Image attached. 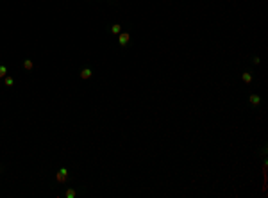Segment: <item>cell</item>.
<instances>
[{"label":"cell","mask_w":268,"mask_h":198,"mask_svg":"<svg viewBox=\"0 0 268 198\" xmlns=\"http://www.w3.org/2000/svg\"><path fill=\"white\" fill-rule=\"evenodd\" d=\"M68 168H59L57 173H56V180H57L59 184H65L66 180H68Z\"/></svg>","instance_id":"cell-1"},{"label":"cell","mask_w":268,"mask_h":198,"mask_svg":"<svg viewBox=\"0 0 268 198\" xmlns=\"http://www.w3.org/2000/svg\"><path fill=\"white\" fill-rule=\"evenodd\" d=\"M129 41H130V34L127 30H122V32L118 34V45H120V47H127Z\"/></svg>","instance_id":"cell-2"},{"label":"cell","mask_w":268,"mask_h":198,"mask_svg":"<svg viewBox=\"0 0 268 198\" xmlns=\"http://www.w3.org/2000/svg\"><path fill=\"white\" fill-rule=\"evenodd\" d=\"M248 102H250L254 107H257L261 104V97H259V95H256V93H252V95L248 97Z\"/></svg>","instance_id":"cell-3"},{"label":"cell","mask_w":268,"mask_h":198,"mask_svg":"<svg viewBox=\"0 0 268 198\" xmlns=\"http://www.w3.org/2000/svg\"><path fill=\"white\" fill-rule=\"evenodd\" d=\"M91 75H93L91 68H82V70H80V79H84V80H86V79H89Z\"/></svg>","instance_id":"cell-4"},{"label":"cell","mask_w":268,"mask_h":198,"mask_svg":"<svg viewBox=\"0 0 268 198\" xmlns=\"http://www.w3.org/2000/svg\"><path fill=\"white\" fill-rule=\"evenodd\" d=\"M23 68H25L27 71H32V68H34V63H32L30 59H25V61H23Z\"/></svg>","instance_id":"cell-5"},{"label":"cell","mask_w":268,"mask_h":198,"mask_svg":"<svg viewBox=\"0 0 268 198\" xmlns=\"http://www.w3.org/2000/svg\"><path fill=\"white\" fill-rule=\"evenodd\" d=\"M241 79H243V82H247V84L252 82V75H250L248 71H243V73H241Z\"/></svg>","instance_id":"cell-6"},{"label":"cell","mask_w":268,"mask_h":198,"mask_svg":"<svg viewBox=\"0 0 268 198\" xmlns=\"http://www.w3.org/2000/svg\"><path fill=\"white\" fill-rule=\"evenodd\" d=\"M111 32H113L115 36H118L120 32H122V25H120V23H115V25L111 27Z\"/></svg>","instance_id":"cell-7"},{"label":"cell","mask_w":268,"mask_h":198,"mask_svg":"<svg viewBox=\"0 0 268 198\" xmlns=\"http://www.w3.org/2000/svg\"><path fill=\"white\" fill-rule=\"evenodd\" d=\"M7 66L6 64H0V79H4V77H7Z\"/></svg>","instance_id":"cell-8"},{"label":"cell","mask_w":268,"mask_h":198,"mask_svg":"<svg viewBox=\"0 0 268 198\" xmlns=\"http://www.w3.org/2000/svg\"><path fill=\"white\" fill-rule=\"evenodd\" d=\"M65 196H66V198H75V196H77V193L73 191L72 187H70V189H66V193H65Z\"/></svg>","instance_id":"cell-9"},{"label":"cell","mask_w":268,"mask_h":198,"mask_svg":"<svg viewBox=\"0 0 268 198\" xmlns=\"http://www.w3.org/2000/svg\"><path fill=\"white\" fill-rule=\"evenodd\" d=\"M4 84H6V86H13V84H15V79H13V77H4Z\"/></svg>","instance_id":"cell-10"},{"label":"cell","mask_w":268,"mask_h":198,"mask_svg":"<svg viewBox=\"0 0 268 198\" xmlns=\"http://www.w3.org/2000/svg\"><path fill=\"white\" fill-rule=\"evenodd\" d=\"M252 63H254V64H259V63H261V59H259L257 56H254V57H252Z\"/></svg>","instance_id":"cell-11"}]
</instances>
